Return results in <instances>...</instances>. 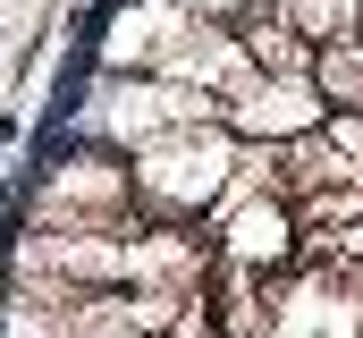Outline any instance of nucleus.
<instances>
[{
    "instance_id": "obj_3",
    "label": "nucleus",
    "mask_w": 363,
    "mask_h": 338,
    "mask_svg": "<svg viewBox=\"0 0 363 338\" xmlns=\"http://www.w3.org/2000/svg\"><path fill=\"white\" fill-rule=\"evenodd\" d=\"M287 17L304 34H321V43H347L355 34V0H287Z\"/></svg>"
},
{
    "instance_id": "obj_1",
    "label": "nucleus",
    "mask_w": 363,
    "mask_h": 338,
    "mask_svg": "<svg viewBox=\"0 0 363 338\" xmlns=\"http://www.w3.org/2000/svg\"><path fill=\"white\" fill-rule=\"evenodd\" d=\"M220 169H228V153H220V144L178 136V144H161V153L144 161V186H152L161 203H203V195L220 186Z\"/></svg>"
},
{
    "instance_id": "obj_2",
    "label": "nucleus",
    "mask_w": 363,
    "mask_h": 338,
    "mask_svg": "<svg viewBox=\"0 0 363 338\" xmlns=\"http://www.w3.org/2000/svg\"><path fill=\"white\" fill-rule=\"evenodd\" d=\"M237 127H254V136H262V127H313V93H304V84H271V93H254V102L237 110Z\"/></svg>"
},
{
    "instance_id": "obj_5",
    "label": "nucleus",
    "mask_w": 363,
    "mask_h": 338,
    "mask_svg": "<svg viewBox=\"0 0 363 338\" xmlns=\"http://www.w3.org/2000/svg\"><path fill=\"white\" fill-rule=\"evenodd\" d=\"M338 144H347V153H363V119H338Z\"/></svg>"
},
{
    "instance_id": "obj_4",
    "label": "nucleus",
    "mask_w": 363,
    "mask_h": 338,
    "mask_svg": "<svg viewBox=\"0 0 363 338\" xmlns=\"http://www.w3.org/2000/svg\"><path fill=\"white\" fill-rule=\"evenodd\" d=\"M321 84H330V93H355V102H363V51H347V43H338V51L321 60Z\"/></svg>"
}]
</instances>
